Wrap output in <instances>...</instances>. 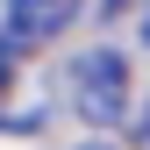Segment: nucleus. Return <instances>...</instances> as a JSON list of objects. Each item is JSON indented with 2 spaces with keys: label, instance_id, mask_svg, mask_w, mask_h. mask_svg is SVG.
<instances>
[{
  "label": "nucleus",
  "instance_id": "nucleus-1",
  "mask_svg": "<svg viewBox=\"0 0 150 150\" xmlns=\"http://www.w3.org/2000/svg\"><path fill=\"white\" fill-rule=\"evenodd\" d=\"M64 100H71L79 122L115 129L129 115V57L122 50H86V57H71L64 64Z\"/></svg>",
  "mask_w": 150,
  "mask_h": 150
},
{
  "label": "nucleus",
  "instance_id": "nucleus-4",
  "mask_svg": "<svg viewBox=\"0 0 150 150\" xmlns=\"http://www.w3.org/2000/svg\"><path fill=\"white\" fill-rule=\"evenodd\" d=\"M86 150H107V143H86Z\"/></svg>",
  "mask_w": 150,
  "mask_h": 150
},
{
  "label": "nucleus",
  "instance_id": "nucleus-3",
  "mask_svg": "<svg viewBox=\"0 0 150 150\" xmlns=\"http://www.w3.org/2000/svg\"><path fill=\"white\" fill-rule=\"evenodd\" d=\"M143 43H150V22H143Z\"/></svg>",
  "mask_w": 150,
  "mask_h": 150
},
{
  "label": "nucleus",
  "instance_id": "nucleus-5",
  "mask_svg": "<svg viewBox=\"0 0 150 150\" xmlns=\"http://www.w3.org/2000/svg\"><path fill=\"white\" fill-rule=\"evenodd\" d=\"M143 136H150V115H143Z\"/></svg>",
  "mask_w": 150,
  "mask_h": 150
},
{
  "label": "nucleus",
  "instance_id": "nucleus-2",
  "mask_svg": "<svg viewBox=\"0 0 150 150\" xmlns=\"http://www.w3.org/2000/svg\"><path fill=\"white\" fill-rule=\"evenodd\" d=\"M79 22V0H7V22H0V50H43Z\"/></svg>",
  "mask_w": 150,
  "mask_h": 150
}]
</instances>
